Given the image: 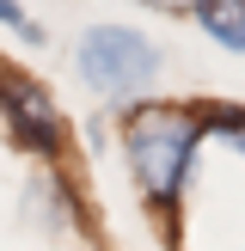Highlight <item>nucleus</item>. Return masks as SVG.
<instances>
[{
    "label": "nucleus",
    "mask_w": 245,
    "mask_h": 251,
    "mask_svg": "<svg viewBox=\"0 0 245 251\" xmlns=\"http://www.w3.org/2000/svg\"><path fill=\"white\" fill-rule=\"evenodd\" d=\"M0 117H6V129L19 135L24 147H37V153H55V147H61V117H55V104L43 98V86L0 74Z\"/></svg>",
    "instance_id": "7ed1b4c3"
},
{
    "label": "nucleus",
    "mask_w": 245,
    "mask_h": 251,
    "mask_svg": "<svg viewBox=\"0 0 245 251\" xmlns=\"http://www.w3.org/2000/svg\"><path fill=\"white\" fill-rule=\"evenodd\" d=\"M196 147H202V117L184 110V104L141 98L122 117V153H129V172H135V184H141V196L153 208H166V202L184 196Z\"/></svg>",
    "instance_id": "f257e3e1"
},
{
    "label": "nucleus",
    "mask_w": 245,
    "mask_h": 251,
    "mask_svg": "<svg viewBox=\"0 0 245 251\" xmlns=\"http://www.w3.org/2000/svg\"><path fill=\"white\" fill-rule=\"evenodd\" d=\"M159 74V49L129 25H92L80 37V80L104 98H141Z\"/></svg>",
    "instance_id": "f03ea898"
},
{
    "label": "nucleus",
    "mask_w": 245,
    "mask_h": 251,
    "mask_svg": "<svg viewBox=\"0 0 245 251\" xmlns=\"http://www.w3.org/2000/svg\"><path fill=\"white\" fill-rule=\"evenodd\" d=\"M0 25H12V31H24V37H37V25L24 19V6H12V0H0Z\"/></svg>",
    "instance_id": "39448f33"
},
{
    "label": "nucleus",
    "mask_w": 245,
    "mask_h": 251,
    "mask_svg": "<svg viewBox=\"0 0 245 251\" xmlns=\"http://www.w3.org/2000/svg\"><path fill=\"white\" fill-rule=\"evenodd\" d=\"M196 25L215 43H227V49L245 55V0H196Z\"/></svg>",
    "instance_id": "20e7f679"
},
{
    "label": "nucleus",
    "mask_w": 245,
    "mask_h": 251,
    "mask_svg": "<svg viewBox=\"0 0 245 251\" xmlns=\"http://www.w3.org/2000/svg\"><path fill=\"white\" fill-rule=\"evenodd\" d=\"M141 6H153V12H196V0H141Z\"/></svg>",
    "instance_id": "423d86ee"
}]
</instances>
